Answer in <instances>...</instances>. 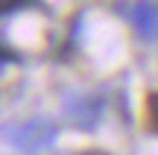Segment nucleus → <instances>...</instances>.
<instances>
[{"label": "nucleus", "mask_w": 158, "mask_h": 155, "mask_svg": "<svg viewBox=\"0 0 158 155\" xmlns=\"http://www.w3.org/2000/svg\"><path fill=\"white\" fill-rule=\"evenodd\" d=\"M102 117V100L97 94H76L64 103V120L76 129H94Z\"/></svg>", "instance_id": "obj_2"}, {"label": "nucleus", "mask_w": 158, "mask_h": 155, "mask_svg": "<svg viewBox=\"0 0 158 155\" xmlns=\"http://www.w3.org/2000/svg\"><path fill=\"white\" fill-rule=\"evenodd\" d=\"M132 23L143 38H158V6L149 0H138L135 9H132Z\"/></svg>", "instance_id": "obj_3"}, {"label": "nucleus", "mask_w": 158, "mask_h": 155, "mask_svg": "<svg viewBox=\"0 0 158 155\" xmlns=\"http://www.w3.org/2000/svg\"><path fill=\"white\" fill-rule=\"evenodd\" d=\"M147 126H149V132L158 135V91H152L147 97Z\"/></svg>", "instance_id": "obj_4"}, {"label": "nucleus", "mask_w": 158, "mask_h": 155, "mask_svg": "<svg viewBox=\"0 0 158 155\" xmlns=\"http://www.w3.org/2000/svg\"><path fill=\"white\" fill-rule=\"evenodd\" d=\"M56 138H59V126L50 117H35V120L18 123V126H6V141L21 155H41L56 144Z\"/></svg>", "instance_id": "obj_1"}, {"label": "nucleus", "mask_w": 158, "mask_h": 155, "mask_svg": "<svg viewBox=\"0 0 158 155\" xmlns=\"http://www.w3.org/2000/svg\"><path fill=\"white\" fill-rule=\"evenodd\" d=\"M35 0H3V15H12L15 9H27V6H32Z\"/></svg>", "instance_id": "obj_5"}, {"label": "nucleus", "mask_w": 158, "mask_h": 155, "mask_svg": "<svg viewBox=\"0 0 158 155\" xmlns=\"http://www.w3.org/2000/svg\"><path fill=\"white\" fill-rule=\"evenodd\" d=\"M82 155H111V152H106V149H88V152H82Z\"/></svg>", "instance_id": "obj_6"}]
</instances>
